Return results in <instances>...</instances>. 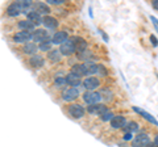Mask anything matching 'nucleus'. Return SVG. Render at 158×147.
Masks as SVG:
<instances>
[{"label": "nucleus", "mask_w": 158, "mask_h": 147, "mask_svg": "<svg viewBox=\"0 0 158 147\" xmlns=\"http://www.w3.org/2000/svg\"><path fill=\"white\" fill-rule=\"evenodd\" d=\"M42 24L45 25L48 29H56L58 26V20L57 18H54L52 16H45L42 20Z\"/></svg>", "instance_id": "f3484780"}, {"label": "nucleus", "mask_w": 158, "mask_h": 147, "mask_svg": "<svg viewBox=\"0 0 158 147\" xmlns=\"http://www.w3.org/2000/svg\"><path fill=\"white\" fill-rule=\"evenodd\" d=\"M49 40V34L45 29H37L33 32V41H36L38 43H42Z\"/></svg>", "instance_id": "6e6552de"}, {"label": "nucleus", "mask_w": 158, "mask_h": 147, "mask_svg": "<svg viewBox=\"0 0 158 147\" xmlns=\"http://www.w3.org/2000/svg\"><path fill=\"white\" fill-rule=\"evenodd\" d=\"M148 145H150V138L148 134H138L137 137H135L132 141V146L133 147H146Z\"/></svg>", "instance_id": "7ed1b4c3"}, {"label": "nucleus", "mask_w": 158, "mask_h": 147, "mask_svg": "<svg viewBox=\"0 0 158 147\" xmlns=\"http://www.w3.org/2000/svg\"><path fill=\"white\" fill-rule=\"evenodd\" d=\"M52 45H53V42L50 40H48L45 42H42V43H40V50H42V51H49L50 53L52 51Z\"/></svg>", "instance_id": "a878e982"}, {"label": "nucleus", "mask_w": 158, "mask_h": 147, "mask_svg": "<svg viewBox=\"0 0 158 147\" xmlns=\"http://www.w3.org/2000/svg\"><path fill=\"white\" fill-rule=\"evenodd\" d=\"M150 20L153 21V24H154V26L157 28V30H158V20H157L156 17H153V16H150Z\"/></svg>", "instance_id": "f704fd0d"}, {"label": "nucleus", "mask_w": 158, "mask_h": 147, "mask_svg": "<svg viewBox=\"0 0 158 147\" xmlns=\"http://www.w3.org/2000/svg\"><path fill=\"white\" fill-rule=\"evenodd\" d=\"M21 13V9H20L19 7V3H12V4H9V6L7 7V14L8 16H17V14Z\"/></svg>", "instance_id": "6ab92c4d"}, {"label": "nucleus", "mask_w": 158, "mask_h": 147, "mask_svg": "<svg viewBox=\"0 0 158 147\" xmlns=\"http://www.w3.org/2000/svg\"><path fill=\"white\" fill-rule=\"evenodd\" d=\"M67 83H66V77H57L56 79V85H58V87H63V85H66Z\"/></svg>", "instance_id": "c756f323"}, {"label": "nucleus", "mask_w": 158, "mask_h": 147, "mask_svg": "<svg viewBox=\"0 0 158 147\" xmlns=\"http://www.w3.org/2000/svg\"><path fill=\"white\" fill-rule=\"evenodd\" d=\"M133 109H135V112H137L138 114H141L142 117H144L145 120H148L149 122H152V124H154V125H158V121L154 118V117H153L152 114H149L148 113V112H145V110H142V109H140V108H137V106H135L133 108Z\"/></svg>", "instance_id": "aec40b11"}, {"label": "nucleus", "mask_w": 158, "mask_h": 147, "mask_svg": "<svg viewBox=\"0 0 158 147\" xmlns=\"http://www.w3.org/2000/svg\"><path fill=\"white\" fill-rule=\"evenodd\" d=\"M59 51H61L62 55L70 57L71 54H74L77 50H75V45L73 43V41L71 40H67L65 43H62V45L59 46Z\"/></svg>", "instance_id": "423d86ee"}, {"label": "nucleus", "mask_w": 158, "mask_h": 147, "mask_svg": "<svg viewBox=\"0 0 158 147\" xmlns=\"http://www.w3.org/2000/svg\"><path fill=\"white\" fill-rule=\"evenodd\" d=\"M85 65H86V67H87L88 75H94V74H96V72L99 71V65H96V63L87 61V62L85 63Z\"/></svg>", "instance_id": "393cba45"}, {"label": "nucleus", "mask_w": 158, "mask_h": 147, "mask_svg": "<svg viewBox=\"0 0 158 147\" xmlns=\"http://www.w3.org/2000/svg\"><path fill=\"white\" fill-rule=\"evenodd\" d=\"M62 3H63V0H48V4H54V6H59Z\"/></svg>", "instance_id": "473e14b6"}, {"label": "nucleus", "mask_w": 158, "mask_h": 147, "mask_svg": "<svg viewBox=\"0 0 158 147\" xmlns=\"http://www.w3.org/2000/svg\"><path fill=\"white\" fill-rule=\"evenodd\" d=\"M71 72L75 74V75H78L79 77L88 75V71H87V67H86L85 63H78V65H74L71 67Z\"/></svg>", "instance_id": "9d476101"}, {"label": "nucleus", "mask_w": 158, "mask_h": 147, "mask_svg": "<svg viewBox=\"0 0 158 147\" xmlns=\"http://www.w3.org/2000/svg\"><path fill=\"white\" fill-rule=\"evenodd\" d=\"M78 57H79V59H90L92 55H91V53H88V51H83L81 54H78Z\"/></svg>", "instance_id": "7c9ffc66"}, {"label": "nucleus", "mask_w": 158, "mask_h": 147, "mask_svg": "<svg viewBox=\"0 0 158 147\" xmlns=\"http://www.w3.org/2000/svg\"><path fill=\"white\" fill-rule=\"evenodd\" d=\"M125 130H127V133H135V131L138 130V125L136 124V122H129V124L127 125Z\"/></svg>", "instance_id": "cd10ccee"}, {"label": "nucleus", "mask_w": 158, "mask_h": 147, "mask_svg": "<svg viewBox=\"0 0 158 147\" xmlns=\"http://www.w3.org/2000/svg\"><path fill=\"white\" fill-rule=\"evenodd\" d=\"M23 51L28 54V55H36V51H37V46H36V43H32V42H28L24 45L23 47Z\"/></svg>", "instance_id": "412c9836"}, {"label": "nucleus", "mask_w": 158, "mask_h": 147, "mask_svg": "<svg viewBox=\"0 0 158 147\" xmlns=\"http://www.w3.org/2000/svg\"><path fill=\"white\" fill-rule=\"evenodd\" d=\"M103 99L100 92H95V91H86L83 93V100H85L86 104L88 105H95V104H99L100 100Z\"/></svg>", "instance_id": "f257e3e1"}, {"label": "nucleus", "mask_w": 158, "mask_h": 147, "mask_svg": "<svg viewBox=\"0 0 158 147\" xmlns=\"http://www.w3.org/2000/svg\"><path fill=\"white\" fill-rule=\"evenodd\" d=\"M33 11H36L37 13H40L42 16V14H45V16H49V13H50V8H49L48 4L45 3H37L33 6Z\"/></svg>", "instance_id": "dca6fc26"}, {"label": "nucleus", "mask_w": 158, "mask_h": 147, "mask_svg": "<svg viewBox=\"0 0 158 147\" xmlns=\"http://www.w3.org/2000/svg\"><path fill=\"white\" fill-rule=\"evenodd\" d=\"M100 95H102V97L103 99H106V100H112V92L108 89V88H103V89L100 91Z\"/></svg>", "instance_id": "bb28decb"}, {"label": "nucleus", "mask_w": 158, "mask_h": 147, "mask_svg": "<svg viewBox=\"0 0 158 147\" xmlns=\"http://www.w3.org/2000/svg\"><path fill=\"white\" fill-rule=\"evenodd\" d=\"M67 40L69 38H67V33L66 32H57V33H54V36L52 38V42H53V45H59L61 46L62 43H65Z\"/></svg>", "instance_id": "ddd939ff"}, {"label": "nucleus", "mask_w": 158, "mask_h": 147, "mask_svg": "<svg viewBox=\"0 0 158 147\" xmlns=\"http://www.w3.org/2000/svg\"><path fill=\"white\" fill-rule=\"evenodd\" d=\"M29 40H33V33L28 30H21L13 36V41L16 43H25V42L28 43Z\"/></svg>", "instance_id": "20e7f679"}, {"label": "nucleus", "mask_w": 158, "mask_h": 147, "mask_svg": "<svg viewBox=\"0 0 158 147\" xmlns=\"http://www.w3.org/2000/svg\"><path fill=\"white\" fill-rule=\"evenodd\" d=\"M70 40L73 41L74 45H75V50L78 51V54L86 51V49H87V42L83 40L82 37H73V38H70Z\"/></svg>", "instance_id": "1a4fd4ad"}, {"label": "nucleus", "mask_w": 158, "mask_h": 147, "mask_svg": "<svg viewBox=\"0 0 158 147\" xmlns=\"http://www.w3.org/2000/svg\"><path fill=\"white\" fill-rule=\"evenodd\" d=\"M19 3V7L21 9V13H25V14H29L32 11H33V6L34 4L32 2H25V0H23V2H17Z\"/></svg>", "instance_id": "a211bd4d"}, {"label": "nucleus", "mask_w": 158, "mask_h": 147, "mask_svg": "<svg viewBox=\"0 0 158 147\" xmlns=\"http://www.w3.org/2000/svg\"><path fill=\"white\" fill-rule=\"evenodd\" d=\"M61 57H62V54H61V51H58V50H52L50 53L48 54L49 61H52L53 63H58L59 61H61Z\"/></svg>", "instance_id": "b1692460"}, {"label": "nucleus", "mask_w": 158, "mask_h": 147, "mask_svg": "<svg viewBox=\"0 0 158 147\" xmlns=\"http://www.w3.org/2000/svg\"><path fill=\"white\" fill-rule=\"evenodd\" d=\"M19 28L23 29V30L31 32V30L34 29V24L31 20H23V21H19Z\"/></svg>", "instance_id": "5701e85b"}, {"label": "nucleus", "mask_w": 158, "mask_h": 147, "mask_svg": "<svg viewBox=\"0 0 158 147\" xmlns=\"http://www.w3.org/2000/svg\"><path fill=\"white\" fill-rule=\"evenodd\" d=\"M83 85H85L87 91H95L98 87H100V81L95 76H88L83 80Z\"/></svg>", "instance_id": "0eeeda50"}, {"label": "nucleus", "mask_w": 158, "mask_h": 147, "mask_svg": "<svg viewBox=\"0 0 158 147\" xmlns=\"http://www.w3.org/2000/svg\"><path fill=\"white\" fill-rule=\"evenodd\" d=\"M150 41H152V43H153V46H157V45H158V41H157V38H156L154 36H150Z\"/></svg>", "instance_id": "72a5a7b5"}, {"label": "nucleus", "mask_w": 158, "mask_h": 147, "mask_svg": "<svg viewBox=\"0 0 158 147\" xmlns=\"http://www.w3.org/2000/svg\"><path fill=\"white\" fill-rule=\"evenodd\" d=\"M28 20H31L34 25H38V24H42V20L44 18L41 17V14L37 13L36 11H32L31 13L28 14Z\"/></svg>", "instance_id": "4be33fe9"}, {"label": "nucleus", "mask_w": 158, "mask_h": 147, "mask_svg": "<svg viewBox=\"0 0 158 147\" xmlns=\"http://www.w3.org/2000/svg\"><path fill=\"white\" fill-rule=\"evenodd\" d=\"M69 113H70L73 118H82L86 113V109L79 104H73L69 106Z\"/></svg>", "instance_id": "39448f33"}, {"label": "nucleus", "mask_w": 158, "mask_h": 147, "mask_svg": "<svg viewBox=\"0 0 158 147\" xmlns=\"http://www.w3.org/2000/svg\"><path fill=\"white\" fill-rule=\"evenodd\" d=\"M99 74H100L102 76H107V70H106V67L103 66V65H99Z\"/></svg>", "instance_id": "2f4dec72"}, {"label": "nucleus", "mask_w": 158, "mask_h": 147, "mask_svg": "<svg viewBox=\"0 0 158 147\" xmlns=\"http://www.w3.org/2000/svg\"><path fill=\"white\" fill-rule=\"evenodd\" d=\"M113 117H115V116H113L110 110H107L106 113H103V114L100 116V118H102V121H110V122H111V120L113 118Z\"/></svg>", "instance_id": "c85d7f7f"}, {"label": "nucleus", "mask_w": 158, "mask_h": 147, "mask_svg": "<svg viewBox=\"0 0 158 147\" xmlns=\"http://www.w3.org/2000/svg\"><path fill=\"white\" fill-rule=\"evenodd\" d=\"M66 83L73 88H78L79 85L82 84V80H81V77H79L78 75L70 72V74H67L66 75Z\"/></svg>", "instance_id": "9b49d317"}, {"label": "nucleus", "mask_w": 158, "mask_h": 147, "mask_svg": "<svg viewBox=\"0 0 158 147\" xmlns=\"http://www.w3.org/2000/svg\"><path fill=\"white\" fill-rule=\"evenodd\" d=\"M132 138H133L132 133H125V135H124V139H125V141H131Z\"/></svg>", "instance_id": "c9c22d12"}, {"label": "nucleus", "mask_w": 158, "mask_h": 147, "mask_svg": "<svg viewBox=\"0 0 158 147\" xmlns=\"http://www.w3.org/2000/svg\"><path fill=\"white\" fill-rule=\"evenodd\" d=\"M125 125H127V121H125V117L123 116H115L111 120V126L113 129H123Z\"/></svg>", "instance_id": "2eb2a0df"}, {"label": "nucleus", "mask_w": 158, "mask_h": 147, "mask_svg": "<svg viewBox=\"0 0 158 147\" xmlns=\"http://www.w3.org/2000/svg\"><path fill=\"white\" fill-rule=\"evenodd\" d=\"M108 109L106 105H102V104H95V105H88L87 106V112L91 114H99L102 116L103 113H106Z\"/></svg>", "instance_id": "f8f14e48"}, {"label": "nucleus", "mask_w": 158, "mask_h": 147, "mask_svg": "<svg viewBox=\"0 0 158 147\" xmlns=\"http://www.w3.org/2000/svg\"><path fill=\"white\" fill-rule=\"evenodd\" d=\"M29 65H31L33 68H41L44 65H45V59H44L42 55L36 54V55H33L31 59H29Z\"/></svg>", "instance_id": "4468645a"}, {"label": "nucleus", "mask_w": 158, "mask_h": 147, "mask_svg": "<svg viewBox=\"0 0 158 147\" xmlns=\"http://www.w3.org/2000/svg\"><path fill=\"white\" fill-rule=\"evenodd\" d=\"M78 96H79L78 88H73V87H66V88H63V91H62V93H61L62 100L69 101V102L74 101Z\"/></svg>", "instance_id": "f03ea898"}, {"label": "nucleus", "mask_w": 158, "mask_h": 147, "mask_svg": "<svg viewBox=\"0 0 158 147\" xmlns=\"http://www.w3.org/2000/svg\"><path fill=\"white\" fill-rule=\"evenodd\" d=\"M152 6H153V8H154V9H158V0H154V2L152 3Z\"/></svg>", "instance_id": "e433bc0d"}, {"label": "nucleus", "mask_w": 158, "mask_h": 147, "mask_svg": "<svg viewBox=\"0 0 158 147\" xmlns=\"http://www.w3.org/2000/svg\"><path fill=\"white\" fill-rule=\"evenodd\" d=\"M154 145L158 147V135H156V138H154Z\"/></svg>", "instance_id": "4c0bfd02"}, {"label": "nucleus", "mask_w": 158, "mask_h": 147, "mask_svg": "<svg viewBox=\"0 0 158 147\" xmlns=\"http://www.w3.org/2000/svg\"><path fill=\"white\" fill-rule=\"evenodd\" d=\"M146 147H157V146H156V145H153V143H150V145H148Z\"/></svg>", "instance_id": "58836bf2"}]
</instances>
